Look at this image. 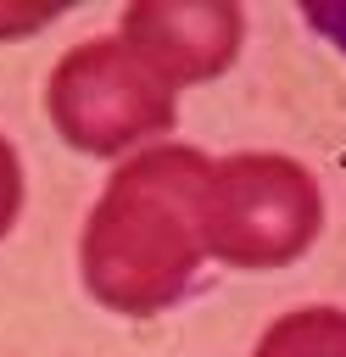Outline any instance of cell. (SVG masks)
<instances>
[{
    "label": "cell",
    "instance_id": "cell-2",
    "mask_svg": "<svg viewBox=\"0 0 346 357\" xmlns=\"http://www.w3.org/2000/svg\"><path fill=\"white\" fill-rule=\"evenodd\" d=\"M324 223L318 184L290 156H229L212 162L201 190V245L229 268H285Z\"/></svg>",
    "mask_w": 346,
    "mask_h": 357
},
{
    "label": "cell",
    "instance_id": "cell-8",
    "mask_svg": "<svg viewBox=\"0 0 346 357\" xmlns=\"http://www.w3.org/2000/svg\"><path fill=\"white\" fill-rule=\"evenodd\" d=\"M61 17V6H33V11H0V33H28V28H39V22H56Z\"/></svg>",
    "mask_w": 346,
    "mask_h": 357
},
{
    "label": "cell",
    "instance_id": "cell-5",
    "mask_svg": "<svg viewBox=\"0 0 346 357\" xmlns=\"http://www.w3.org/2000/svg\"><path fill=\"white\" fill-rule=\"evenodd\" d=\"M251 357H346V312L340 307H301L262 329Z\"/></svg>",
    "mask_w": 346,
    "mask_h": 357
},
{
    "label": "cell",
    "instance_id": "cell-6",
    "mask_svg": "<svg viewBox=\"0 0 346 357\" xmlns=\"http://www.w3.org/2000/svg\"><path fill=\"white\" fill-rule=\"evenodd\" d=\"M17 206H22V162H17L11 139L0 134V234L17 223Z\"/></svg>",
    "mask_w": 346,
    "mask_h": 357
},
{
    "label": "cell",
    "instance_id": "cell-4",
    "mask_svg": "<svg viewBox=\"0 0 346 357\" xmlns=\"http://www.w3.org/2000/svg\"><path fill=\"white\" fill-rule=\"evenodd\" d=\"M240 33H246V17H240V6H223V0H201V6H173V0L128 6L123 28H117L128 56H140L167 89L173 84L218 78L234 61Z\"/></svg>",
    "mask_w": 346,
    "mask_h": 357
},
{
    "label": "cell",
    "instance_id": "cell-1",
    "mask_svg": "<svg viewBox=\"0 0 346 357\" xmlns=\"http://www.w3.org/2000/svg\"><path fill=\"white\" fill-rule=\"evenodd\" d=\"M212 156L190 145H151L128 156L100 190L84 223V284L100 307L123 318H156L173 307L206 245H201V190Z\"/></svg>",
    "mask_w": 346,
    "mask_h": 357
},
{
    "label": "cell",
    "instance_id": "cell-7",
    "mask_svg": "<svg viewBox=\"0 0 346 357\" xmlns=\"http://www.w3.org/2000/svg\"><path fill=\"white\" fill-rule=\"evenodd\" d=\"M301 17H307V22H313V28L324 33V39H335V45L346 50V0H324V6L313 0V6L301 11Z\"/></svg>",
    "mask_w": 346,
    "mask_h": 357
},
{
    "label": "cell",
    "instance_id": "cell-3",
    "mask_svg": "<svg viewBox=\"0 0 346 357\" xmlns=\"http://www.w3.org/2000/svg\"><path fill=\"white\" fill-rule=\"evenodd\" d=\"M45 112L73 151L117 156L173 128V89L140 56H128L123 39H84L56 61Z\"/></svg>",
    "mask_w": 346,
    "mask_h": 357
}]
</instances>
